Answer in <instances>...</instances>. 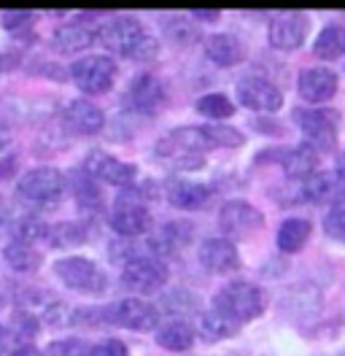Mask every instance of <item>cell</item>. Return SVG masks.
<instances>
[{"instance_id": "14", "label": "cell", "mask_w": 345, "mask_h": 356, "mask_svg": "<svg viewBox=\"0 0 345 356\" xmlns=\"http://www.w3.org/2000/svg\"><path fill=\"white\" fill-rule=\"evenodd\" d=\"M319 152L310 149L307 143H300L294 149H273V152H262L257 156V162H278L280 168L289 173L291 178H307L316 173V165H319Z\"/></svg>"}, {"instance_id": "40", "label": "cell", "mask_w": 345, "mask_h": 356, "mask_svg": "<svg viewBox=\"0 0 345 356\" xmlns=\"http://www.w3.org/2000/svg\"><path fill=\"white\" fill-rule=\"evenodd\" d=\"M14 170H17V156H6V159H0V178H8Z\"/></svg>"}, {"instance_id": "28", "label": "cell", "mask_w": 345, "mask_h": 356, "mask_svg": "<svg viewBox=\"0 0 345 356\" xmlns=\"http://www.w3.org/2000/svg\"><path fill=\"white\" fill-rule=\"evenodd\" d=\"M43 241L51 245V248L67 251V248H76V245L86 243V229L76 222L49 224V229H46V238H43Z\"/></svg>"}, {"instance_id": "6", "label": "cell", "mask_w": 345, "mask_h": 356, "mask_svg": "<svg viewBox=\"0 0 345 356\" xmlns=\"http://www.w3.org/2000/svg\"><path fill=\"white\" fill-rule=\"evenodd\" d=\"M122 284L135 294H154L168 284V267L151 254L132 257L122 267Z\"/></svg>"}, {"instance_id": "42", "label": "cell", "mask_w": 345, "mask_h": 356, "mask_svg": "<svg viewBox=\"0 0 345 356\" xmlns=\"http://www.w3.org/2000/svg\"><path fill=\"white\" fill-rule=\"evenodd\" d=\"M335 176H337V178H343V181H345V162H343V165H340V170H337Z\"/></svg>"}, {"instance_id": "29", "label": "cell", "mask_w": 345, "mask_h": 356, "mask_svg": "<svg viewBox=\"0 0 345 356\" xmlns=\"http://www.w3.org/2000/svg\"><path fill=\"white\" fill-rule=\"evenodd\" d=\"M200 332L208 340H230L240 332V324H235L232 318L221 316L218 311H208L200 316Z\"/></svg>"}, {"instance_id": "24", "label": "cell", "mask_w": 345, "mask_h": 356, "mask_svg": "<svg viewBox=\"0 0 345 356\" xmlns=\"http://www.w3.org/2000/svg\"><path fill=\"white\" fill-rule=\"evenodd\" d=\"M310 229L313 224L307 219H300V216H291L280 224L278 229V248L283 254H297L305 248V243L310 241Z\"/></svg>"}, {"instance_id": "44", "label": "cell", "mask_w": 345, "mask_h": 356, "mask_svg": "<svg viewBox=\"0 0 345 356\" xmlns=\"http://www.w3.org/2000/svg\"><path fill=\"white\" fill-rule=\"evenodd\" d=\"M0 308H3V297H0Z\"/></svg>"}, {"instance_id": "9", "label": "cell", "mask_w": 345, "mask_h": 356, "mask_svg": "<svg viewBox=\"0 0 345 356\" xmlns=\"http://www.w3.org/2000/svg\"><path fill=\"white\" fill-rule=\"evenodd\" d=\"M81 170L92 181H103V184L119 186V189H129L138 181V168L135 165L122 162V159L106 154V152H89Z\"/></svg>"}, {"instance_id": "35", "label": "cell", "mask_w": 345, "mask_h": 356, "mask_svg": "<svg viewBox=\"0 0 345 356\" xmlns=\"http://www.w3.org/2000/svg\"><path fill=\"white\" fill-rule=\"evenodd\" d=\"M323 229L332 241L345 245V208H332L326 216H323Z\"/></svg>"}, {"instance_id": "25", "label": "cell", "mask_w": 345, "mask_h": 356, "mask_svg": "<svg viewBox=\"0 0 345 356\" xmlns=\"http://www.w3.org/2000/svg\"><path fill=\"white\" fill-rule=\"evenodd\" d=\"M3 259L8 262L11 270L17 273H35L43 265V254L30 243H19V241H11V243L3 248Z\"/></svg>"}, {"instance_id": "18", "label": "cell", "mask_w": 345, "mask_h": 356, "mask_svg": "<svg viewBox=\"0 0 345 356\" xmlns=\"http://www.w3.org/2000/svg\"><path fill=\"white\" fill-rule=\"evenodd\" d=\"M165 87H162V81L157 79V76H151V73H143V76H135L132 79V84L127 89V100L132 108H138V111L143 113H154L159 111L162 106H165Z\"/></svg>"}, {"instance_id": "20", "label": "cell", "mask_w": 345, "mask_h": 356, "mask_svg": "<svg viewBox=\"0 0 345 356\" xmlns=\"http://www.w3.org/2000/svg\"><path fill=\"white\" fill-rule=\"evenodd\" d=\"M65 122H67V127L73 133L95 135L103 130L106 116H103V111L95 103H89V100H70L67 108H65Z\"/></svg>"}, {"instance_id": "5", "label": "cell", "mask_w": 345, "mask_h": 356, "mask_svg": "<svg viewBox=\"0 0 345 356\" xmlns=\"http://www.w3.org/2000/svg\"><path fill=\"white\" fill-rule=\"evenodd\" d=\"M54 275L67 289L84 291V294H100L106 291L108 278L100 267L86 257H63L54 262Z\"/></svg>"}, {"instance_id": "19", "label": "cell", "mask_w": 345, "mask_h": 356, "mask_svg": "<svg viewBox=\"0 0 345 356\" xmlns=\"http://www.w3.org/2000/svg\"><path fill=\"white\" fill-rule=\"evenodd\" d=\"M168 202L181 208V211H200L205 208V202L211 200V186L205 184H194V181H184V178H172L165 189Z\"/></svg>"}, {"instance_id": "1", "label": "cell", "mask_w": 345, "mask_h": 356, "mask_svg": "<svg viewBox=\"0 0 345 356\" xmlns=\"http://www.w3.org/2000/svg\"><path fill=\"white\" fill-rule=\"evenodd\" d=\"M97 38L111 54L127 60H151L157 54V38L135 17H111L97 27Z\"/></svg>"}, {"instance_id": "16", "label": "cell", "mask_w": 345, "mask_h": 356, "mask_svg": "<svg viewBox=\"0 0 345 356\" xmlns=\"http://www.w3.org/2000/svg\"><path fill=\"white\" fill-rule=\"evenodd\" d=\"M200 262L202 267H208L216 275H227L235 273L240 267V254L232 241L227 238H208L205 243L200 245Z\"/></svg>"}, {"instance_id": "21", "label": "cell", "mask_w": 345, "mask_h": 356, "mask_svg": "<svg viewBox=\"0 0 345 356\" xmlns=\"http://www.w3.org/2000/svg\"><path fill=\"white\" fill-rule=\"evenodd\" d=\"M243 44L232 33H214L205 38V57L218 67H232L243 60Z\"/></svg>"}, {"instance_id": "31", "label": "cell", "mask_w": 345, "mask_h": 356, "mask_svg": "<svg viewBox=\"0 0 345 356\" xmlns=\"http://www.w3.org/2000/svg\"><path fill=\"white\" fill-rule=\"evenodd\" d=\"M73 197L84 211H100V205H103V195L97 189V181H92L84 170L79 176H73Z\"/></svg>"}, {"instance_id": "3", "label": "cell", "mask_w": 345, "mask_h": 356, "mask_svg": "<svg viewBox=\"0 0 345 356\" xmlns=\"http://www.w3.org/2000/svg\"><path fill=\"white\" fill-rule=\"evenodd\" d=\"M297 127L305 135V143L310 149L332 152L337 146V133H340V111L337 108H297L294 111Z\"/></svg>"}, {"instance_id": "37", "label": "cell", "mask_w": 345, "mask_h": 356, "mask_svg": "<svg viewBox=\"0 0 345 356\" xmlns=\"http://www.w3.org/2000/svg\"><path fill=\"white\" fill-rule=\"evenodd\" d=\"M89 356H129V348L127 343H122V340H100L97 346H92L89 348Z\"/></svg>"}, {"instance_id": "7", "label": "cell", "mask_w": 345, "mask_h": 356, "mask_svg": "<svg viewBox=\"0 0 345 356\" xmlns=\"http://www.w3.org/2000/svg\"><path fill=\"white\" fill-rule=\"evenodd\" d=\"M108 321L119 324L125 330H132V332H151L159 327L162 313L143 297H125L108 308Z\"/></svg>"}, {"instance_id": "41", "label": "cell", "mask_w": 345, "mask_h": 356, "mask_svg": "<svg viewBox=\"0 0 345 356\" xmlns=\"http://www.w3.org/2000/svg\"><path fill=\"white\" fill-rule=\"evenodd\" d=\"M11 356H43L41 348H35L33 343H24V346H19V348H14V354Z\"/></svg>"}, {"instance_id": "15", "label": "cell", "mask_w": 345, "mask_h": 356, "mask_svg": "<svg viewBox=\"0 0 345 356\" xmlns=\"http://www.w3.org/2000/svg\"><path fill=\"white\" fill-rule=\"evenodd\" d=\"M297 89L307 103H323L332 100L337 92V73L332 67H305L297 79Z\"/></svg>"}, {"instance_id": "13", "label": "cell", "mask_w": 345, "mask_h": 356, "mask_svg": "<svg viewBox=\"0 0 345 356\" xmlns=\"http://www.w3.org/2000/svg\"><path fill=\"white\" fill-rule=\"evenodd\" d=\"M237 100L248 108V111L259 113H275L283 106V95L275 84H270L267 79H259V76H248L237 84Z\"/></svg>"}, {"instance_id": "10", "label": "cell", "mask_w": 345, "mask_h": 356, "mask_svg": "<svg viewBox=\"0 0 345 356\" xmlns=\"http://www.w3.org/2000/svg\"><path fill=\"white\" fill-rule=\"evenodd\" d=\"M310 33V17L302 11H280L270 19V30H267V41L273 49L280 51H291L305 44Z\"/></svg>"}, {"instance_id": "38", "label": "cell", "mask_w": 345, "mask_h": 356, "mask_svg": "<svg viewBox=\"0 0 345 356\" xmlns=\"http://www.w3.org/2000/svg\"><path fill=\"white\" fill-rule=\"evenodd\" d=\"M49 354L51 356H89L84 343L79 340H57L49 346Z\"/></svg>"}, {"instance_id": "23", "label": "cell", "mask_w": 345, "mask_h": 356, "mask_svg": "<svg viewBox=\"0 0 345 356\" xmlns=\"http://www.w3.org/2000/svg\"><path fill=\"white\" fill-rule=\"evenodd\" d=\"M157 346L165 351H189L194 346V330L186 321H168L157 327Z\"/></svg>"}, {"instance_id": "26", "label": "cell", "mask_w": 345, "mask_h": 356, "mask_svg": "<svg viewBox=\"0 0 345 356\" xmlns=\"http://www.w3.org/2000/svg\"><path fill=\"white\" fill-rule=\"evenodd\" d=\"M313 54L319 60H337L345 54V24H326L313 41Z\"/></svg>"}, {"instance_id": "34", "label": "cell", "mask_w": 345, "mask_h": 356, "mask_svg": "<svg viewBox=\"0 0 345 356\" xmlns=\"http://www.w3.org/2000/svg\"><path fill=\"white\" fill-rule=\"evenodd\" d=\"M35 24V14L33 11H6L3 14V27L11 33V35H24L30 33Z\"/></svg>"}, {"instance_id": "8", "label": "cell", "mask_w": 345, "mask_h": 356, "mask_svg": "<svg viewBox=\"0 0 345 356\" xmlns=\"http://www.w3.org/2000/svg\"><path fill=\"white\" fill-rule=\"evenodd\" d=\"M70 79L84 95H106L116 81V63L111 57H81L70 65Z\"/></svg>"}, {"instance_id": "30", "label": "cell", "mask_w": 345, "mask_h": 356, "mask_svg": "<svg viewBox=\"0 0 345 356\" xmlns=\"http://www.w3.org/2000/svg\"><path fill=\"white\" fill-rule=\"evenodd\" d=\"M197 113H202L205 119L221 122V119H230L235 113V103L221 92H211V95H202L197 100Z\"/></svg>"}, {"instance_id": "17", "label": "cell", "mask_w": 345, "mask_h": 356, "mask_svg": "<svg viewBox=\"0 0 345 356\" xmlns=\"http://www.w3.org/2000/svg\"><path fill=\"white\" fill-rule=\"evenodd\" d=\"M194 235V227L189 222H168L162 224L154 235H149V248L157 259L178 254L184 245H189Z\"/></svg>"}, {"instance_id": "33", "label": "cell", "mask_w": 345, "mask_h": 356, "mask_svg": "<svg viewBox=\"0 0 345 356\" xmlns=\"http://www.w3.org/2000/svg\"><path fill=\"white\" fill-rule=\"evenodd\" d=\"M46 229H49V224H43L38 216H24V219L14 224V241L33 245L35 241L46 238Z\"/></svg>"}, {"instance_id": "22", "label": "cell", "mask_w": 345, "mask_h": 356, "mask_svg": "<svg viewBox=\"0 0 345 356\" xmlns=\"http://www.w3.org/2000/svg\"><path fill=\"white\" fill-rule=\"evenodd\" d=\"M95 38H97V33L92 27H86L84 22H70L63 24L60 30H54L51 46L57 51H63V54H76V51L89 49V46L95 44Z\"/></svg>"}, {"instance_id": "11", "label": "cell", "mask_w": 345, "mask_h": 356, "mask_svg": "<svg viewBox=\"0 0 345 356\" xmlns=\"http://www.w3.org/2000/svg\"><path fill=\"white\" fill-rule=\"evenodd\" d=\"M218 224H221V229L227 232V241H230V238H248V235H254L257 229H262L264 216H262V211L254 208L251 202L230 200L221 205Z\"/></svg>"}, {"instance_id": "12", "label": "cell", "mask_w": 345, "mask_h": 356, "mask_svg": "<svg viewBox=\"0 0 345 356\" xmlns=\"http://www.w3.org/2000/svg\"><path fill=\"white\" fill-rule=\"evenodd\" d=\"M108 222H111V229L119 238L135 241V238L149 235L154 219H151L149 208L143 202H116V208L111 211Z\"/></svg>"}, {"instance_id": "32", "label": "cell", "mask_w": 345, "mask_h": 356, "mask_svg": "<svg viewBox=\"0 0 345 356\" xmlns=\"http://www.w3.org/2000/svg\"><path fill=\"white\" fill-rule=\"evenodd\" d=\"M205 133H208V140H211V149H237L246 140L243 133L230 127V124H208Z\"/></svg>"}, {"instance_id": "4", "label": "cell", "mask_w": 345, "mask_h": 356, "mask_svg": "<svg viewBox=\"0 0 345 356\" xmlns=\"http://www.w3.org/2000/svg\"><path fill=\"white\" fill-rule=\"evenodd\" d=\"M17 192L30 205H54L67 192V178L57 168H35L19 178Z\"/></svg>"}, {"instance_id": "43", "label": "cell", "mask_w": 345, "mask_h": 356, "mask_svg": "<svg viewBox=\"0 0 345 356\" xmlns=\"http://www.w3.org/2000/svg\"><path fill=\"white\" fill-rule=\"evenodd\" d=\"M6 67H8V63H6V57H3V54H0V73H3V70H6Z\"/></svg>"}, {"instance_id": "27", "label": "cell", "mask_w": 345, "mask_h": 356, "mask_svg": "<svg viewBox=\"0 0 345 356\" xmlns=\"http://www.w3.org/2000/svg\"><path fill=\"white\" fill-rule=\"evenodd\" d=\"M337 181H340V178L335 176V173H321V170H316L313 176L302 178L300 200L323 202V200H329V197H335V192H337Z\"/></svg>"}, {"instance_id": "2", "label": "cell", "mask_w": 345, "mask_h": 356, "mask_svg": "<svg viewBox=\"0 0 345 356\" xmlns=\"http://www.w3.org/2000/svg\"><path fill=\"white\" fill-rule=\"evenodd\" d=\"M264 305H267L264 291L248 281H232L224 289H218V294L214 297V311L232 318L240 327L246 321H254L257 316H262Z\"/></svg>"}, {"instance_id": "39", "label": "cell", "mask_w": 345, "mask_h": 356, "mask_svg": "<svg viewBox=\"0 0 345 356\" xmlns=\"http://www.w3.org/2000/svg\"><path fill=\"white\" fill-rule=\"evenodd\" d=\"M194 19H200V22H218L221 19V11H216V8H208V11H202V8H192L189 11Z\"/></svg>"}, {"instance_id": "36", "label": "cell", "mask_w": 345, "mask_h": 356, "mask_svg": "<svg viewBox=\"0 0 345 356\" xmlns=\"http://www.w3.org/2000/svg\"><path fill=\"white\" fill-rule=\"evenodd\" d=\"M35 332H38L35 316H30V313H14V318H11V334H17L19 340H30Z\"/></svg>"}]
</instances>
